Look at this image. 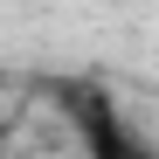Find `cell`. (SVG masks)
<instances>
[{"label": "cell", "instance_id": "obj_1", "mask_svg": "<svg viewBox=\"0 0 159 159\" xmlns=\"http://www.w3.org/2000/svg\"><path fill=\"white\" fill-rule=\"evenodd\" d=\"M56 104H62V118H69L76 139H83L90 159H159L152 139L125 118V104L104 83H56Z\"/></svg>", "mask_w": 159, "mask_h": 159}, {"label": "cell", "instance_id": "obj_2", "mask_svg": "<svg viewBox=\"0 0 159 159\" xmlns=\"http://www.w3.org/2000/svg\"><path fill=\"white\" fill-rule=\"evenodd\" d=\"M7 145H14V118H0V159H7Z\"/></svg>", "mask_w": 159, "mask_h": 159}]
</instances>
